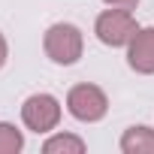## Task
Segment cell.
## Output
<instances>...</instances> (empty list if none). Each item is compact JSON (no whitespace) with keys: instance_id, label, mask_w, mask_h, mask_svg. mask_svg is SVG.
Masks as SVG:
<instances>
[{"instance_id":"obj_1","label":"cell","mask_w":154,"mask_h":154,"mask_svg":"<svg viewBox=\"0 0 154 154\" xmlns=\"http://www.w3.org/2000/svg\"><path fill=\"white\" fill-rule=\"evenodd\" d=\"M42 45H45V54L54 63L69 66V63H75V60L82 57V30L75 27V24H63V21L60 24H51L45 30Z\"/></svg>"},{"instance_id":"obj_2","label":"cell","mask_w":154,"mask_h":154,"mask_svg":"<svg viewBox=\"0 0 154 154\" xmlns=\"http://www.w3.org/2000/svg\"><path fill=\"white\" fill-rule=\"evenodd\" d=\"M94 33H97L100 42H106V45H112V48L127 45V42L136 36V18L130 15V9H121V6L106 9V12L97 18Z\"/></svg>"},{"instance_id":"obj_3","label":"cell","mask_w":154,"mask_h":154,"mask_svg":"<svg viewBox=\"0 0 154 154\" xmlns=\"http://www.w3.org/2000/svg\"><path fill=\"white\" fill-rule=\"evenodd\" d=\"M66 109L79 121H100L109 109V100L97 85H75L66 97Z\"/></svg>"},{"instance_id":"obj_4","label":"cell","mask_w":154,"mask_h":154,"mask_svg":"<svg viewBox=\"0 0 154 154\" xmlns=\"http://www.w3.org/2000/svg\"><path fill=\"white\" fill-rule=\"evenodd\" d=\"M21 118H24L27 130H33V133L54 130L57 121H60V103H57L51 94H33V97L24 100V106H21Z\"/></svg>"},{"instance_id":"obj_5","label":"cell","mask_w":154,"mask_h":154,"mask_svg":"<svg viewBox=\"0 0 154 154\" xmlns=\"http://www.w3.org/2000/svg\"><path fill=\"white\" fill-rule=\"evenodd\" d=\"M127 63L136 72H154V27L136 30V36L130 39V51H127Z\"/></svg>"},{"instance_id":"obj_6","label":"cell","mask_w":154,"mask_h":154,"mask_svg":"<svg viewBox=\"0 0 154 154\" xmlns=\"http://www.w3.org/2000/svg\"><path fill=\"white\" fill-rule=\"evenodd\" d=\"M121 151L124 154H154V130H148V127H130L121 136Z\"/></svg>"},{"instance_id":"obj_7","label":"cell","mask_w":154,"mask_h":154,"mask_svg":"<svg viewBox=\"0 0 154 154\" xmlns=\"http://www.w3.org/2000/svg\"><path fill=\"white\" fill-rule=\"evenodd\" d=\"M42 151L45 154H82L85 151V142L79 139V136H69V133H63V136H51L45 145H42Z\"/></svg>"},{"instance_id":"obj_8","label":"cell","mask_w":154,"mask_h":154,"mask_svg":"<svg viewBox=\"0 0 154 154\" xmlns=\"http://www.w3.org/2000/svg\"><path fill=\"white\" fill-rule=\"evenodd\" d=\"M21 145H24V139L12 124H0V154H15V151H21Z\"/></svg>"},{"instance_id":"obj_9","label":"cell","mask_w":154,"mask_h":154,"mask_svg":"<svg viewBox=\"0 0 154 154\" xmlns=\"http://www.w3.org/2000/svg\"><path fill=\"white\" fill-rule=\"evenodd\" d=\"M106 3H109V6H121V9H133L139 0H106Z\"/></svg>"},{"instance_id":"obj_10","label":"cell","mask_w":154,"mask_h":154,"mask_svg":"<svg viewBox=\"0 0 154 154\" xmlns=\"http://www.w3.org/2000/svg\"><path fill=\"white\" fill-rule=\"evenodd\" d=\"M6 63V39H3V33H0V66Z\"/></svg>"}]
</instances>
